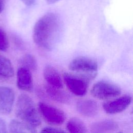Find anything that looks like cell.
<instances>
[{
    "label": "cell",
    "instance_id": "6da1fadb",
    "mask_svg": "<svg viewBox=\"0 0 133 133\" xmlns=\"http://www.w3.org/2000/svg\"><path fill=\"white\" fill-rule=\"evenodd\" d=\"M61 29V21L55 14L49 12L39 18L34 25L33 38L41 48L51 50L56 45Z\"/></svg>",
    "mask_w": 133,
    "mask_h": 133
},
{
    "label": "cell",
    "instance_id": "7a4b0ae2",
    "mask_svg": "<svg viewBox=\"0 0 133 133\" xmlns=\"http://www.w3.org/2000/svg\"><path fill=\"white\" fill-rule=\"evenodd\" d=\"M15 114L17 117L31 126L36 128L41 124L39 114L32 99L28 95L22 94L18 98Z\"/></svg>",
    "mask_w": 133,
    "mask_h": 133
},
{
    "label": "cell",
    "instance_id": "3957f363",
    "mask_svg": "<svg viewBox=\"0 0 133 133\" xmlns=\"http://www.w3.org/2000/svg\"><path fill=\"white\" fill-rule=\"evenodd\" d=\"M98 68V63L94 59L83 56L75 58L69 64L70 70L87 78L90 81L96 77Z\"/></svg>",
    "mask_w": 133,
    "mask_h": 133
},
{
    "label": "cell",
    "instance_id": "277c9868",
    "mask_svg": "<svg viewBox=\"0 0 133 133\" xmlns=\"http://www.w3.org/2000/svg\"><path fill=\"white\" fill-rule=\"evenodd\" d=\"M38 110L43 119L51 125H60L64 122L66 118L65 114L62 110L45 102H39Z\"/></svg>",
    "mask_w": 133,
    "mask_h": 133
},
{
    "label": "cell",
    "instance_id": "5b68a950",
    "mask_svg": "<svg viewBox=\"0 0 133 133\" xmlns=\"http://www.w3.org/2000/svg\"><path fill=\"white\" fill-rule=\"evenodd\" d=\"M63 78L68 89L74 95L83 96L86 94L90 82L87 78L76 73L65 72Z\"/></svg>",
    "mask_w": 133,
    "mask_h": 133
},
{
    "label": "cell",
    "instance_id": "8992f818",
    "mask_svg": "<svg viewBox=\"0 0 133 133\" xmlns=\"http://www.w3.org/2000/svg\"><path fill=\"white\" fill-rule=\"evenodd\" d=\"M90 92L92 96L97 99L108 100L120 95L121 89L115 84L101 81L93 85Z\"/></svg>",
    "mask_w": 133,
    "mask_h": 133
},
{
    "label": "cell",
    "instance_id": "52a82bcc",
    "mask_svg": "<svg viewBox=\"0 0 133 133\" xmlns=\"http://www.w3.org/2000/svg\"><path fill=\"white\" fill-rule=\"evenodd\" d=\"M131 101L130 96L124 95L117 99L103 102L102 107L108 114H117L124 111L130 105Z\"/></svg>",
    "mask_w": 133,
    "mask_h": 133
},
{
    "label": "cell",
    "instance_id": "ba28073f",
    "mask_svg": "<svg viewBox=\"0 0 133 133\" xmlns=\"http://www.w3.org/2000/svg\"><path fill=\"white\" fill-rule=\"evenodd\" d=\"M15 101V92L8 87L0 86V113L8 114L12 110Z\"/></svg>",
    "mask_w": 133,
    "mask_h": 133
},
{
    "label": "cell",
    "instance_id": "9c48e42d",
    "mask_svg": "<svg viewBox=\"0 0 133 133\" xmlns=\"http://www.w3.org/2000/svg\"><path fill=\"white\" fill-rule=\"evenodd\" d=\"M17 85L19 89L23 91H30L33 89V78L31 71L20 66L17 73Z\"/></svg>",
    "mask_w": 133,
    "mask_h": 133
},
{
    "label": "cell",
    "instance_id": "30bf717a",
    "mask_svg": "<svg viewBox=\"0 0 133 133\" xmlns=\"http://www.w3.org/2000/svg\"><path fill=\"white\" fill-rule=\"evenodd\" d=\"M77 112L85 117H94L99 112L98 103L92 99H82L78 100L76 104Z\"/></svg>",
    "mask_w": 133,
    "mask_h": 133
},
{
    "label": "cell",
    "instance_id": "8fae6325",
    "mask_svg": "<svg viewBox=\"0 0 133 133\" xmlns=\"http://www.w3.org/2000/svg\"><path fill=\"white\" fill-rule=\"evenodd\" d=\"M43 76L49 85L62 88V78L57 70L52 66L47 65L43 70Z\"/></svg>",
    "mask_w": 133,
    "mask_h": 133
},
{
    "label": "cell",
    "instance_id": "7c38bea8",
    "mask_svg": "<svg viewBox=\"0 0 133 133\" xmlns=\"http://www.w3.org/2000/svg\"><path fill=\"white\" fill-rule=\"evenodd\" d=\"M45 90L47 95L53 100L64 104H68L70 102L71 97L70 95L62 90V88L48 85L45 87Z\"/></svg>",
    "mask_w": 133,
    "mask_h": 133
},
{
    "label": "cell",
    "instance_id": "4fadbf2b",
    "mask_svg": "<svg viewBox=\"0 0 133 133\" xmlns=\"http://www.w3.org/2000/svg\"><path fill=\"white\" fill-rule=\"evenodd\" d=\"M116 122L112 120H104L95 122L91 124V131L94 133L113 132L118 129Z\"/></svg>",
    "mask_w": 133,
    "mask_h": 133
},
{
    "label": "cell",
    "instance_id": "5bb4252c",
    "mask_svg": "<svg viewBox=\"0 0 133 133\" xmlns=\"http://www.w3.org/2000/svg\"><path fill=\"white\" fill-rule=\"evenodd\" d=\"M14 75V69L11 61L6 57L0 55V80H8Z\"/></svg>",
    "mask_w": 133,
    "mask_h": 133
},
{
    "label": "cell",
    "instance_id": "9a60e30c",
    "mask_svg": "<svg viewBox=\"0 0 133 133\" xmlns=\"http://www.w3.org/2000/svg\"><path fill=\"white\" fill-rule=\"evenodd\" d=\"M9 130L11 132H36L35 127L26 123L18 119H12L9 123Z\"/></svg>",
    "mask_w": 133,
    "mask_h": 133
},
{
    "label": "cell",
    "instance_id": "2e32d148",
    "mask_svg": "<svg viewBox=\"0 0 133 133\" xmlns=\"http://www.w3.org/2000/svg\"><path fill=\"white\" fill-rule=\"evenodd\" d=\"M66 128L70 132L84 133L87 132V128L84 122L77 117L70 118L66 123Z\"/></svg>",
    "mask_w": 133,
    "mask_h": 133
},
{
    "label": "cell",
    "instance_id": "e0dca14e",
    "mask_svg": "<svg viewBox=\"0 0 133 133\" xmlns=\"http://www.w3.org/2000/svg\"><path fill=\"white\" fill-rule=\"evenodd\" d=\"M20 66H23L30 71H36L37 68V61L35 57L31 54H25L20 59Z\"/></svg>",
    "mask_w": 133,
    "mask_h": 133
},
{
    "label": "cell",
    "instance_id": "ac0fdd59",
    "mask_svg": "<svg viewBox=\"0 0 133 133\" xmlns=\"http://www.w3.org/2000/svg\"><path fill=\"white\" fill-rule=\"evenodd\" d=\"M9 40L5 31L0 27V51H5L9 47Z\"/></svg>",
    "mask_w": 133,
    "mask_h": 133
},
{
    "label": "cell",
    "instance_id": "d6986e66",
    "mask_svg": "<svg viewBox=\"0 0 133 133\" xmlns=\"http://www.w3.org/2000/svg\"><path fill=\"white\" fill-rule=\"evenodd\" d=\"M41 132H64L65 131L61 128L54 127H46L41 130Z\"/></svg>",
    "mask_w": 133,
    "mask_h": 133
},
{
    "label": "cell",
    "instance_id": "ffe728a7",
    "mask_svg": "<svg viewBox=\"0 0 133 133\" xmlns=\"http://www.w3.org/2000/svg\"><path fill=\"white\" fill-rule=\"evenodd\" d=\"M6 132H7V128L6 124L4 120L0 118V133Z\"/></svg>",
    "mask_w": 133,
    "mask_h": 133
},
{
    "label": "cell",
    "instance_id": "44dd1931",
    "mask_svg": "<svg viewBox=\"0 0 133 133\" xmlns=\"http://www.w3.org/2000/svg\"><path fill=\"white\" fill-rule=\"evenodd\" d=\"M21 1L26 6H31L34 4L36 0H21Z\"/></svg>",
    "mask_w": 133,
    "mask_h": 133
},
{
    "label": "cell",
    "instance_id": "7402d4cb",
    "mask_svg": "<svg viewBox=\"0 0 133 133\" xmlns=\"http://www.w3.org/2000/svg\"><path fill=\"white\" fill-rule=\"evenodd\" d=\"M5 0H0V14L3 11L5 7Z\"/></svg>",
    "mask_w": 133,
    "mask_h": 133
},
{
    "label": "cell",
    "instance_id": "603a6c76",
    "mask_svg": "<svg viewBox=\"0 0 133 133\" xmlns=\"http://www.w3.org/2000/svg\"><path fill=\"white\" fill-rule=\"evenodd\" d=\"M60 0H47V3L49 4H53V3H55L58 1H59Z\"/></svg>",
    "mask_w": 133,
    "mask_h": 133
}]
</instances>
